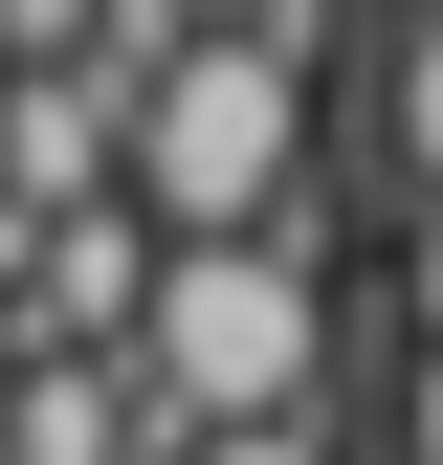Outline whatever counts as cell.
<instances>
[{
	"label": "cell",
	"mask_w": 443,
	"mask_h": 465,
	"mask_svg": "<svg viewBox=\"0 0 443 465\" xmlns=\"http://www.w3.org/2000/svg\"><path fill=\"white\" fill-rule=\"evenodd\" d=\"M155 399V443H244V421H310L332 377V288H310V222H266V244H155L133 288V355H111Z\"/></svg>",
	"instance_id": "1"
},
{
	"label": "cell",
	"mask_w": 443,
	"mask_h": 465,
	"mask_svg": "<svg viewBox=\"0 0 443 465\" xmlns=\"http://www.w3.org/2000/svg\"><path fill=\"white\" fill-rule=\"evenodd\" d=\"M111 200H133L155 244H266V222L310 200V67H266L244 23H200L178 67L111 111Z\"/></svg>",
	"instance_id": "2"
},
{
	"label": "cell",
	"mask_w": 443,
	"mask_h": 465,
	"mask_svg": "<svg viewBox=\"0 0 443 465\" xmlns=\"http://www.w3.org/2000/svg\"><path fill=\"white\" fill-rule=\"evenodd\" d=\"M111 200V89L89 67H0V222H67Z\"/></svg>",
	"instance_id": "3"
},
{
	"label": "cell",
	"mask_w": 443,
	"mask_h": 465,
	"mask_svg": "<svg viewBox=\"0 0 443 465\" xmlns=\"http://www.w3.org/2000/svg\"><path fill=\"white\" fill-rule=\"evenodd\" d=\"M0 465H178V443H155V399L111 355H23L0 377Z\"/></svg>",
	"instance_id": "4"
},
{
	"label": "cell",
	"mask_w": 443,
	"mask_h": 465,
	"mask_svg": "<svg viewBox=\"0 0 443 465\" xmlns=\"http://www.w3.org/2000/svg\"><path fill=\"white\" fill-rule=\"evenodd\" d=\"M377 155L443 200V23H399V45H377Z\"/></svg>",
	"instance_id": "5"
},
{
	"label": "cell",
	"mask_w": 443,
	"mask_h": 465,
	"mask_svg": "<svg viewBox=\"0 0 443 465\" xmlns=\"http://www.w3.org/2000/svg\"><path fill=\"white\" fill-rule=\"evenodd\" d=\"M89 45V0H0V67H67Z\"/></svg>",
	"instance_id": "6"
},
{
	"label": "cell",
	"mask_w": 443,
	"mask_h": 465,
	"mask_svg": "<svg viewBox=\"0 0 443 465\" xmlns=\"http://www.w3.org/2000/svg\"><path fill=\"white\" fill-rule=\"evenodd\" d=\"M399 311H421V355H443V200L399 222Z\"/></svg>",
	"instance_id": "7"
},
{
	"label": "cell",
	"mask_w": 443,
	"mask_h": 465,
	"mask_svg": "<svg viewBox=\"0 0 443 465\" xmlns=\"http://www.w3.org/2000/svg\"><path fill=\"white\" fill-rule=\"evenodd\" d=\"M178 465H332L310 421H244V443H178Z\"/></svg>",
	"instance_id": "8"
},
{
	"label": "cell",
	"mask_w": 443,
	"mask_h": 465,
	"mask_svg": "<svg viewBox=\"0 0 443 465\" xmlns=\"http://www.w3.org/2000/svg\"><path fill=\"white\" fill-rule=\"evenodd\" d=\"M399 465H443V355H421V377H399Z\"/></svg>",
	"instance_id": "9"
},
{
	"label": "cell",
	"mask_w": 443,
	"mask_h": 465,
	"mask_svg": "<svg viewBox=\"0 0 443 465\" xmlns=\"http://www.w3.org/2000/svg\"><path fill=\"white\" fill-rule=\"evenodd\" d=\"M155 23H266V0H155Z\"/></svg>",
	"instance_id": "10"
},
{
	"label": "cell",
	"mask_w": 443,
	"mask_h": 465,
	"mask_svg": "<svg viewBox=\"0 0 443 465\" xmlns=\"http://www.w3.org/2000/svg\"><path fill=\"white\" fill-rule=\"evenodd\" d=\"M0 377H23V288H0Z\"/></svg>",
	"instance_id": "11"
},
{
	"label": "cell",
	"mask_w": 443,
	"mask_h": 465,
	"mask_svg": "<svg viewBox=\"0 0 443 465\" xmlns=\"http://www.w3.org/2000/svg\"><path fill=\"white\" fill-rule=\"evenodd\" d=\"M399 23H443V0H399Z\"/></svg>",
	"instance_id": "12"
}]
</instances>
